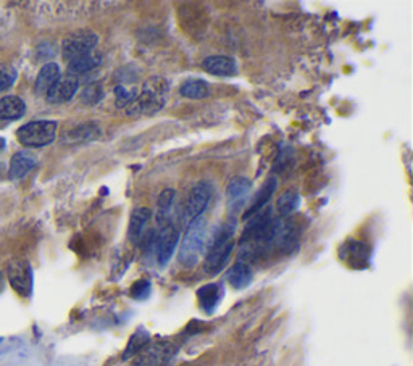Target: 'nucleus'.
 Wrapping results in <instances>:
<instances>
[{"label":"nucleus","instance_id":"7ed1b4c3","mask_svg":"<svg viewBox=\"0 0 413 366\" xmlns=\"http://www.w3.org/2000/svg\"><path fill=\"white\" fill-rule=\"evenodd\" d=\"M206 219L202 216H199L187 224L186 233L183 241H181L179 247V261L184 266L191 268L199 261L200 253L204 252L205 247V239H206Z\"/></svg>","mask_w":413,"mask_h":366},{"label":"nucleus","instance_id":"20e7f679","mask_svg":"<svg viewBox=\"0 0 413 366\" xmlns=\"http://www.w3.org/2000/svg\"><path fill=\"white\" fill-rule=\"evenodd\" d=\"M57 127H58L57 121L51 120L31 121V123H26L16 131V139L18 142L24 145V147L29 149L44 147V145L52 144L53 140H56Z\"/></svg>","mask_w":413,"mask_h":366},{"label":"nucleus","instance_id":"6e6552de","mask_svg":"<svg viewBox=\"0 0 413 366\" xmlns=\"http://www.w3.org/2000/svg\"><path fill=\"white\" fill-rule=\"evenodd\" d=\"M97 44H99V38H97V34L93 31H81L70 34L62 44L63 58L71 62V60L81 57V55H86L95 51Z\"/></svg>","mask_w":413,"mask_h":366},{"label":"nucleus","instance_id":"393cba45","mask_svg":"<svg viewBox=\"0 0 413 366\" xmlns=\"http://www.w3.org/2000/svg\"><path fill=\"white\" fill-rule=\"evenodd\" d=\"M149 344H150L149 333L145 331L144 328H139L137 331L131 335L130 343H127V347H126V350L123 353V360L136 357L137 353H141Z\"/></svg>","mask_w":413,"mask_h":366},{"label":"nucleus","instance_id":"bb28decb","mask_svg":"<svg viewBox=\"0 0 413 366\" xmlns=\"http://www.w3.org/2000/svg\"><path fill=\"white\" fill-rule=\"evenodd\" d=\"M115 93V103H117L118 108H126V107H131L135 100L137 99V88H131L127 89L123 84H118V86H115L113 89Z\"/></svg>","mask_w":413,"mask_h":366},{"label":"nucleus","instance_id":"2f4dec72","mask_svg":"<svg viewBox=\"0 0 413 366\" xmlns=\"http://www.w3.org/2000/svg\"><path fill=\"white\" fill-rule=\"evenodd\" d=\"M5 145H7V140H5L4 137H0V150H4Z\"/></svg>","mask_w":413,"mask_h":366},{"label":"nucleus","instance_id":"2eb2a0df","mask_svg":"<svg viewBox=\"0 0 413 366\" xmlns=\"http://www.w3.org/2000/svg\"><path fill=\"white\" fill-rule=\"evenodd\" d=\"M36 164H38V160H36V157L31 154V152H26V150L16 152L10 160V168H9L10 179H14V181L23 179L24 176L31 172V169L36 168Z\"/></svg>","mask_w":413,"mask_h":366},{"label":"nucleus","instance_id":"9b49d317","mask_svg":"<svg viewBox=\"0 0 413 366\" xmlns=\"http://www.w3.org/2000/svg\"><path fill=\"white\" fill-rule=\"evenodd\" d=\"M252 184L247 178H236L226 187V205L229 211H239L246 205Z\"/></svg>","mask_w":413,"mask_h":366},{"label":"nucleus","instance_id":"5701e85b","mask_svg":"<svg viewBox=\"0 0 413 366\" xmlns=\"http://www.w3.org/2000/svg\"><path fill=\"white\" fill-rule=\"evenodd\" d=\"M100 136V127L95 123H84L66 134L63 142L68 144H76V142H89V140H94Z\"/></svg>","mask_w":413,"mask_h":366},{"label":"nucleus","instance_id":"0eeeda50","mask_svg":"<svg viewBox=\"0 0 413 366\" xmlns=\"http://www.w3.org/2000/svg\"><path fill=\"white\" fill-rule=\"evenodd\" d=\"M176 355V349L169 343H157L147 345L137 353L130 366H169Z\"/></svg>","mask_w":413,"mask_h":366},{"label":"nucleus","instance_id":"f03ea898","mask_svg":"<svg viewBox=\"0 0 413 366\" xmlns=\"http://www.w3.org/2000/svg\"><path fill=\"white\" fill-rule=\"evenodd\" d=\"M169 86L163 78L154 76L144 83L142 90L137 94V99L131 105L132 112L142 115L159 113L165 107L168 99Z\"/></svg>","mask_w":413,"mask_h":366},{"label":"nucleus","instance_id":"4468645a","mask_svg":"<svg viewBox=\"0 0 413 366\" xmlns=\"http://www.w3.org/2000/svg\"><path fill=\"white\" fill-rule=\"evenodd\" d=\"M152 219V210L141 206V209L132 210L130 218V228H127V236L132 244H139L145 239V231L149 228Z\"/></svg>","mask_w":413,"mask_h":366},{"label":"nucleus","instance_id":"b1692460","mask_svg":"<svg viewBox=\"0 0 413 366\" xmlns=\"http://www.w3.org/2000/svg\"><path fill=\"white\" fill-rule=\"evenodd\" d=\"M174 202V191L173 189H165L160 194L159 204H157V221L160 226L172 223V209Z\"/></svg>","mask_w":413,"mask_h":366},{"label":"nucleus","instance_id":"39448f33","mask_svg":"<svg viewBox=\"0 0 413 366\" xmlns=\"http://www.w3.org/2000/svg\"><path fill=\"white\" fill-rule=\"evenodd\" d=\"M211 192H214V189H211L210 182L200 181L197 184H194L186 197L181 223H184L187 226L194 219L202 216V213L205 211L206 205H209L211 199Z\"/></svg>","mask_w":413,"mask_h":366},{"label":"nucleus","instance_id":"f8f14e48","mask_svg":"<svg viewBox=\"0 0 413 366\" xmlns=\"http://www.w3.org/2000/svg\"><path fill=\"white\" fill-rule=\"evenodd\" d=\"M339 255L352 268H363L370 260V247L360 241L350 239L339 249Z\"/></svg>","mask_w":413,"mask_h":366},{"label":"nucleus","instance_id":"7c9ffc66","mask_svg":"<svg viewBox=\"0 0 413 366\" xmlns=\"http://www.w3.org/2000/svg\"><path fill=\"white\" fill-rule=\"evenodd\" d=\"M5 288V281H4V276H2V273H0V292L4 291Z\"/></svg>","mask_w":413,"mask_h":366},{"label":"nucleus","instance_id":"423d86ee","mask_svg":"<svg viewBox=\"0 0 413 366\" xmlns=\"http://www.w3.org/2000/svg\"><path fill=\"white\" fill-rule=\"evenodd\" d=\"M7 278L18 296L24 298L31 297L33 294V268L29 265V261L23 258H14L10 260L7 266Z\"/></svg>","mask_w":413,"mask_h":366},{"label":"nucleus","instance_id":"f257e3e1","mask_svg":"<svg viewBox=\"0 0 413 366\" xmlns=\"http://www.w3.org/2000/svg\"><path fill=\"white\" fill-rule=\"evenodd\" d=\"M234 219H228L223 226L211 237L205 257V271L209 274H218L229 261L234 249Z\"/></svg>","mask_w":413,"mask_h":366},{"label":"nucleus","instance_id":"aec40b11","mask_svg":"<svg viewBox=\"0 0 413 366\" xmlns=\"http://www.w3.org/2000/svg\"><path fill=\"white\" fill-rule=\"evenodd\" d=\"M60 76H62V71H60L57 63H46L41 68L38 78H36V94L46 95L53 84L58 81Z\"/></svg>","mask_w":413,"mask_h":366},{"label":"nucleus","instance_id":"ddd939ff","mask_svg":"<svg viewBox=\"0 0 413 366\" xmlns=\"http://www.w3.org/2000/svg\"><path fill=\"white\" fill-rule=\"evenodd\" d=\"M202 70L214 76L229 78L238 73V65H236L234 58L226 57V55H211L202 62Z\"/></svg>","mask_w":413,"mask_h":366},{"label":"nucleus","instance_id":"a211bd4d","mask_svg":"<svg viewBox=\"0 0 413 366\" xmlns=\"http://www.w3.org/2000/svg\"><path fill=\"white\" fill-rule=\"evenodd\" d=\"M26 112V103L18 95H7L0 99V121L20 120Z\"/></svg>","mask_w":413,"mask_h":366},{"label":"nucleus","instance_id":"473e14b6","mask_svg":"<svg viewBox=\"0 0 413 366\" xmlns=\"http://www.w3.org/2000/svg\"><path fill=\"white\" fill-rule=\"evenodd\" d=\"M0 343H2V339H0Z\"/></svg>","mask_w":413,"mask_h":366},{"label":"nucleus","instance_id":"cd10ccee","mask_svg":"<svg viewBox=\"0 0 413 366\" xmlns=\"http://www.w3.org/2000/svg\"><path fill=\"white\" fill-rule=\"evenodd\" d=\"M103 99V89L99 83L89 84V86L83 90L81 94V102L86 103V105H95Z\"/></svg>","mask_w":413,"mask_h":366},{"label":"nucleus","instance_id":"6ab92c4d","mask_svg":"<svg viewBox=\"0 0 413 366\" xmlns=\"http://www.w3.org/2000/svg\"><path fill=\"white\" fill-rule=\"evenodd\" d=\"M226 279L234 289H238V291L246 289L252 283L253 271H252L251 265L246 263V261H238V263L229 268Z\"/></svg>","mask_w":413,"mask_h":366},{"label":"nucleus","instance_id":"c85d7f7f","mask_svg":"<svg viewBox=\"0 0 413 366\" xmlns=\"http://www.w3.org/2000/svg\"><path fill=\"white\" fill-rule=\"evenodd\" d=\"M16 81V70L11 65L0 63V93L10 89Z\"/></svg>","mask_w":413,"mask_h":366},{"label":"nucleus","instance_id":"4be33fe9","mask_svg":"<svg viewBox=\"0 0 413 366\" xmlns=\"http://www.w3.org/2000/svg\"><path fill=\"white\" fill-rule=\"evenodd\" d=\"M179 93L186 99H192V100H202L206 99L210 95V86L209 83L204 81V79L199 78H189L181 84Z\"/></svg>","mask_w":413,"mask_h":366},{"label":"nucleus","instance_id":"1a4fd4ad","mask_svg":"<svg viewBox=\"0 0 413 366\" xmlns=\"http://www.w3.org/2000/svg\"><path fill=\"white\" fill-rule=\"evenodd\" d=\"M179 242V229L174 223H168L165 226H160V231L155 236V253L157 260L162 266H165L172 260L176 247Z\"/></svg>","mask_w":413,"mask_h":366},{"label":"nucleus","instance_id":"c756f323","mask_svg":"<svg viewBox=\"0 0 413 366\" xmlns=\"http://www.w3.org/2000/svg\"><path fill=\"white\" fill-rule=\"evenodd\" d=\"M150 292H152L150 281H147V279H139V281H136L135 284L131 286L130 296L132 298H135V300H145V298H149Z\"/></svg>","mask_w":413,"mask_h":366},{"label":"nucleus","instance_id":"412c9836","mask_svg":"<svg viewBox=\"0 0 413 366\" xmlns=\"http://www.w3.org/2000/svg\"><path fill=\"white\" fill-rule=\"evenodd\" d=\"M100 63H102V55L99 52L93 51L68 62V75L76 78L78 75H84V73L95 70Z\"/></svg>","mask_w":413,"mask_h":366},{"label":"nucleus","instance_id":"f3484780","mask_svg":"<svg viewBox=\"0 0 413 366\" xmlns=\"http://www.w3.org/2000/svg\"><path fill=\"white\" fill-rule=\"evenodd\" d=\"M197 298H199L200 308H202L206 315H211L221 302L223 288L220 284L202 286V288L197 291Z\"/></svg>","mask_w":413,"mask_h":366},{"label":"nucleus","instance_id":"9d476101","mask_svg":"<svg viewBox=\"0 0 413 366\" xmlns=\"http://www.w3.org/2000/svg\"><path fill=\"white\" fill-rule=\"evenodd\" d=\"M78 89H80V81L75 76H60L58 81L53 84L51 90L46 94L47 102L51 103H65L70 102L73 97L76 95Z\"/></svg>","mask_w":413,"mask_h":366},{"label":"nucleus","instance_id":"a878e982","mask_svg":"<svg viewBox=\"0 0 413 366\" xmlns=\"http://www.w3.org/2000/svg\"><path fill=\"white\" fill-rule=\"evenodd\" d=\"M299 209V192L291 189V191H286L284 194L279 195L278 202H276V211L279 216H289Z\"/></svg>","mask_w":413,"mask_h":366},{"label":"nucleus","instance_id":"dca6fc26","mask_svg":"<svg viewBox=\"0 0 413 366\" xmlns=\"http://www.w3.org/2000/svg\"><path fill=\"white\" fill-rule=\"evenodd\" d=\"M276 186H278V182H276L275 178H268V179H266L263 182V186L260 187L258 194L255 195V199L251 202V206H249V209L246 210L244 216H242V218H244V219H251L252 216L257 215V213L262 211L265 209V206H266V204H268L270 200H271L273 194H275Z\"/></svg>","mask_w":413,"mask_h":366}]
</instances>
